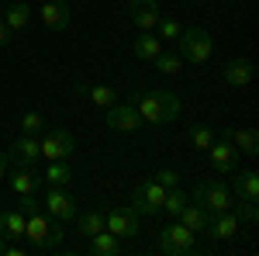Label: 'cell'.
<instances>
[{"mask_svg": "<svg viewBox=\"0 0 259 256\" xmlns=\"http://www.w3.org/2000/svg\"><path fill=\"white\" fill-rule=\"evenodd\" d=\"M156 249L166 253V256H187V253H197V239H194V232L183 222H177V225H166L159 232Z\"/></svg>", "mask_w": 259, "mask_h": 256, "instance_id": "obj_5", "label": "cell"}, {"mask_svg": "<svg viewBox=\"0 0 259 256\" xmlns=\"http://www.w3.org/2000/svg\"><path fill=\"white\" fill-rule=\"evenodd\" d=\"M76 211H80V204H76V197L69 194L66 187H49V191H45V215L49 218L69 222Z\"/></svg>", "mask_w": 259, "mask_h": 256, "instance_id": "obj_8", "label": "cell"}, {"mask_svg": "<svg viewBox=\"0 0 259 256\" xmlns=\"http://www.w3.org/2000/svg\"><path fill=\"white\" fill-rule=\"evenodd\" d=\"M218 138H225L235 153H242V156H259V135L256 128H221Z\"/></svg>", "mask_w": 259, "mask_h": 256, "instance_id": "obj_12", "label": "cell"}, {"mask_svg": "<svg viewBox=\"0 0 259 256\" xmlns=\"http://www.w3.org/2000/svg\"><path fill=\"white\" fill-rule=\"evenodd\" d=\"M183 204H187V194H183L180 187H169V191H166V201H162V211H166V215H173V218H177Z\"/></svg>", "mask_w": 259, "mask_h": 256, "instance_id": "obj_32", "label": "cell"}, {"mask_svg": "<svg viewBox=\"0 0 259 256\" xmlns=\"http://www.w3.org/2000/svg\"><path fill=\"white\" fill-rule=\"evenodd\" d=\"M11 28H7V21H4V7H0V45H11Z\"/></svg>", "mask_w": 259, "mask_h": 256, "instance_id": "obj_35", "label": "cell"}, {"mask_svg": "<svg viewBox=\"0 0 259 256\" xmlns=\"http://www.w3.org/2000/svg\"><path fill=\"white\" fill-rule=\"evenodd\" d=\"M38 142H41V156L45 159H73V149H76V142H73V135L66 128H52Z\"/></svg>", "mask_w": 259, "mask_h": 256, "instance_id": "obj_9", "label": "cell"}, {"mask_svg": "<svg viewBox=\"0 0 259 256\" xmlns=\"http://www.w3.org/2000/svg\"><path fill=\"white\" fill-rule=\"evenodd\" d=\"M156 69H159V73H166V77H173V73H177L180 66H183V59H180V52H159V56H156Z\"/></svg>", "mask_w": 259, "mask_h": 256, "instance_id": "obj_30", "label": "cell"}, {"mask_svg": "<svg viewBox=\"0 0 259 256\" xmlns=\"http://www.w3.org/2000/svg\"><path fill=\"white\" fill-rule=\"evenodd\" d=\"M7 163H11V159H7V153H0V180L7 177Z\"/></svg>", "mask_w": 259, "mask_h": 256, "instance_id": "obj_37", "label": "cell"}, {"mask_svg": "<svg viewBox=\"0 0 259 256\" xmlns=\"http://www.w3.org/2000/svg\"><path fill=\"white\" fill-rule=\"evenodd\" d=\"M177 45H180V59H187L190 66H204L214 56V39L204 28H183Z\"/></svg>", "mask_w": 259, "mask_h": 256, "instance_id": "obj_3", "label": "cell"}, {"mask_svg": "<svg viewBox=\"0 0 259 256\" xmlns=\"http://www.w3.org/2000/svg\"><path fill=\"white\" fill-rule=\"evenodd\" d=\"M162 201H166V187H162L159 180H142L139 187H135V194H132V208H135V215H162Z\"/></svg>", "mask_w": 259, "mask_h": 256, "instance_id": "obj_6", "label": "cell"}, {"mask_svg": "<svg viewBox=\"0 0 259 256\" xmlns=\"http://www.w3.org/2000/svg\"><path fill=\"white\" fill-rule=\"evenodd\" d=\"M235 232H239V211H235V208L218 211V215H211V222H207V236H211V242L232 239Z\"/></svg>", "mask_w": 259, "mask_h": 256, "instance_id": "obj_16", "label": "cell"}, {"mask_svg": "<svg viewBox=\"0 0 259 256\" xmlns=\"http://www.w3.org/2000/svg\"><path fill=\"white\" fill-rule=\"evenodd\" d=\"M38 18L45 28H52V31H66L69 28V21H73V7L66 4V0H45L38 7Z\"/></svg>", "mask_w": 259, "mask_h": 256, "instance_id": "obj_11", "label": "cell"}, {"mask_svg": "<svg viewBox=\"0 0 259 256\" xmlns=\"http://www.w3.org/2000/svg\"><path fill=\"white\" fill-rule=\"evenodd\" d=\"M0 256H4V239H0Z\"/></svg>", "mask_w": 259, "mask_h": 256, "instance_id": "obj_38", "label": "cell"}, {"mask_svg": "<svg viewBox=\"0 0 259 256\" xmlns=\"http://www.w3.org/2000/svg\"><path fill=\"white\" fill-rule=\"evenodd\" d=\"M235 173H239V177L232 180V187H235L232 194L239 197V201H252V204H256V201H259V177H256V170H235Z\"/></svg>", "mask_w": 259, "mask_h": 256, "instance_id": "obj_20", "label": "cell"}, {"mask_svg": "<svg viewBox=\"0 0 259 256\" xmlns=\"http://www.w3.org/2000/svg\"><path fill=\"white\" fill-rule=\"evenodd\" d=\"M41 180H45L49 187H69V184H73V166H69V159H49Z\"/></svg>", "mask_w": 259, "mask_h": 256, "instance_id": "obj_24", "label": "cell"}, {"mask_svg": "<svg viewBox=\"0 0 259 256\" xmlns=\"http://www.w3.org/2000/svg\"><path fill=\"white\" fill-rule=\"evenodd\" d=\"M21 132L24 135H41L45 132V118H41L38 111H24L21 115Z\"/></svg>", "mask_w": 259, "mask_h": 256, "instance_id": "obj_31", "label": "cell"}, {"mask_svg": "<svg viewBox=\"0 0 259 256\" xmlns=\"http://www.w3.org/2000/svg\"><path fill=\"white\" fill-rule=\"evenodd\" d=\"M180 31H183V24H180L177 18H169V14H159V21H156V35H159V39L177 42V39H180Z\"/></svg>", "mask_w": 259, "mask_h": 256, "instance_id": "obj_29", "label": "cell"}, {"mask_svg": "<svg viewBox=\"0 0 259 256\" xmlns=\"http://www.w3.org/2000/svg\"><path fill=\"white\" fill-rule=\"evenodd\" d=\"M18 197H21V201H18V211H21L24 218H28V215H38V211H41V208H38L41 201H38L35 194H18Z\"/></svg>", "mask_w": 259, "mask_h": 256, "instance_id": "obj_33", "label": "cell"}, {"mask_svg": "<svg viewBox=\"0 0 259 256\" xmlns=\"http://www.w3.org/2000/svg\"><path fill=\"white\" fill-rule=\"evenodd\" d=\"M62 222H56V218L49 215H28L24 218V239L31 242V249H56L62 242Z\"/></svg>", "mask_w": 259, "mask_h": 256, "instance_id": "obj_2", "label": "cell"}, {"mask_svg": "<svg viewBox=\"0 0 259 256\" xmlns=\"http://www.w3.org/2000/svg\"><path fill=\"white\" fill-rule=\"evenodd\" d=\"M194 201H197L207 215H218V211L235 208V194H232L221 180H200L197 187H194Z\"/></svg>", "mask_w": 259, "mask_h": 256, "instance_id": "obj_4", "label": "cell"}, {"mask_svg": "<svg viewBox=\"0 0 259 256\" xmlns=\"http://www.w3.org/2000/svg\"><path fill=\"white\" fill-rule=\"evenodd\" d=\"M4 256H24V249H21V246H7V242H4Z\"/></svg>", "mask_w": 259, "mask_h": 256, "instance_id": "obj_36", "label": "cell"}, {"mask_svg": "<svg viewBox=\"0 0 259 256\" xmlns=\"http://www.w3.org/2000/svg\"><path fill=\"white\" fill-rule=\"evenodd\" d=\"M7 159H11L14 166H35V163L41 159V142H38V135H21V138H14V145H11Z\"/></svg>", "mask_w": 259, "mask_h": 256, "instance_id": "obj_13", "label": "cell"}, {"mask_svg": "<svg viewBox=\"0 0 259 256\" xmlns=\"http://www.w3.org/2000/svg\"><path fill=\"white\" fill-rule=\"evenodd\" d=\"M142 125V115H139V107L128 100V104H111L107 107V128H114V132H139Z\"/></svg>", "mask_w": 259, "mask_h": 256, "instance_id": "obj_10", "label": "cell"}, {"mask_svg": "<svg viewBox=\"0 0 259 256\" xmlns=\"http://www.w3.org/2000/svg\"><path fill=\"white\" fill-rule=\"evenodd\" d=\"M211 153V166H214V173H221V177H232L235 170H239V153L225 142V138H214V145L207 149Z\"/></svg>", "mask_w": 259, "mask_h": 256, "instance_id": "obj_14", "label": "cell"}, {"mask_svg": "<svg viewBox=\"0 0 259 256\" xmlns=\"http://www.w3.org/2000/svg\"><path fill=\"white\" fill-rule=\"evenodd\" d=\"M76 229H80V236L94 239L97 232H104V211L94 208V211H76Z\"/></svg>", "mask_w": 259, "mask_h": 256, "instance_id": "obj_26", "label": "cell"}, {"mask_svg": "<svg viewBox=\"0 0 259 256\" xmlns=\"http://www.w3.org/2000/svg\"><path fill=\"white\" fill-rule=\"evenodd\" d=\"M132 52H135V59L152 62L162 52V39H159V35H152V31H139L135 42H132Z\"/></svg>", "mask_w": 259, "mask_h": 256, "instance_id": "obj_21", "label": "cell"}, {"mask_svg": "<svg viewBox=\"0 0 259 256\" xmlns=\"http://www.w3.org/2000/svg\"><path fill=\"white\" fill-rule=\"evenodd\" d=\"M177 218L183 222V225H187V229H190V232H194V236H197V232H207V222H211V215L200 208L197 201H194V204L187 201V204L180 208V215H177Z\"/></svg>", "mask_w": 259, "mask_h": 256, "instance_id": "obj_22", "label": "cell"}, {"mask_svg": "<svg viewBox=\"0 0 259 256\" xmlns=\"http://www.w3.org/2000/svg\"><path fill=\"white\" fill-rule=\"evenodd\" d=\"M90 253L94 256H121L124 253V239H118L114 232H97V236L90 239Z\"/></svg>", "mask_w": 259, "mask_h": 256, "instance_id": "obj_23", "label": "cell"}, {"mask_svg": "<svg viewBox=\"0 0 259 256\" xmlns=\"http://www.w3.org/2000/svg\"><path fill=\"white\" fill-rule=\"evenodd\" d=\"M187 135H190V142H194L197 153H207V149L214 145L218 132H214L211 125H204V121H190V125H187Z\"/></svg>", "mask_w": 259, "mask_h": 256, "instance_id": "obj_25", "label": "cell"}, {"mask_svg": "<svg viewBox=\"0 0 259 256\" xmlns=\"http://www.w3.org/2000/svg\"><path fill=\"white\" fill-rule=\"evenodd\" d=\"M159 4L156 0H132V7H128V18L132 24L139 28V31H156V21H159Z\"/></svg>", "mask_w": 259, "mask_h": 256, "instance_id": "obj_15", "label": "cell"}, {"mask_svg": "<svg viewBox=\"0 0 259 256\" xmlns=\"http://www.w3.org/2000/svg\"><path fill=\"white\" fill-rule=\"evenodd\" d=\"M7 180H11V191H14V194H35L41 184H45L41 173H35V166H18Z\"/></svg>", "mask_w": 259, "mask_h": 256, "instance_id": "obj_19", "label": "cell"}, {"mask_svg": "<svg viewBox=\"0 0 259 256\" xmlns=\"http://www.w3.org/2000/svg\"><path fill=\"white\" fill-rule=\"evenodd\" d=\"M76 94H83V97H90L94 100V104H97V107H104V111H107V107H111V104H118V94H114V90H111V87H87V83H76Z\"/></svg>", "mask_w": 259, "mask_h": 256, "instance_id": "obj_27", "label": "cell"}, {"mask_svg": "<svg viewBox=\"0 0 259 256\" xmlns=\"http://www.w3.org/2000/svg\"><path fill=\"white\" fill-rule=\"evenodd\" d=\"M104 229L107 232H114L118 239H132L139 236V215H135V208L128 204H114V208H104Z\"/></svg>", "mask_w": 259, "mask_h": 256, "instance_id": "obj_7", "label": "cell"}, {"mask_svg": "<svg viewBox=\"0 0 259 256\" xmlns=\"http://www.w3.org/2000/svg\"><path fill=\"white\" fill-rule=\"evenodd\" d=\"M221 77H225L228 87H245V83H252V77H256V66L249 59H228L221 66Z\"/></svg>", "mask_w": 259, "mask_h": 256, "instance_id": "obj_17", "label": "cell"}, {"mask_svg": "<svg viewBox=\"0 0 259 256\" xmlns=\"http://www.w3.org/2000/svg\"><path fill=\"white\" fill-rule=\"evenodd\" d=\"M128 100L139 107L145 125H169L180 118V97L173 90H135Z\"/></svg>", "mask_w": 259, "mask_h": 256, "instance_id": "obj_1", "label": "cell"}, {"mask_svg": "<svg viewBox=\"0 0 259 256\" xmlns=\"http://www.w3.org/2000/svg\"><path fill=\"white\" fill-rule=\"evenodd\" d=\"M24 236V215L14 211H0V239H21Z\"/></svg>", "mask_w": 259, "mask_h": 256, "instance_id": "obj_28", "label": "cell"}, {"mask_svg": "<svg viewBox=\"0 0 259 256\" xmlns=\"http://www.w3.org/2000/svg\"><path fill=\"white\" fill-rule=\"evenodd\" d=\"M152 180H159L166 191H169V187H180V173H177V170H159Z\"/></svg>", "mask_w": 259, "mask_h": 256, "instance_id": "obj_34", "label": "cell"}, {"mask_svg": "<svg viewBox=\"0 0 259 256\" xmlns=\"http://www.w3.org/2000/svg\"><path fill=\"white\" fill-rule=\"evenodd\" d=\"M31 18H35V7L28 4V0H11V7H4V21H7V28L18 35V31H24L28 24H31Z\"/></svg>", "mask_w": 259, "mask_h": 256, "instance_id": "obj_18", "label": "cell"}]
</instances>
